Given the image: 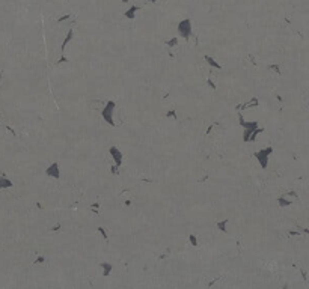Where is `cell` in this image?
<instances>
[{"label": "cell", "mask_w": 309, "mask_h": 289, "mask_svg": "<svg viewBox=\"0 0 309 289\" xmlns=\"http://www.w3.org/2000/svg\"><path fill=\"white\" fill-rule=\"evenodd\" d=\"M178 35L185 38V39L192 35V21L188 18H185V20L178 23Z\"/></svg>", "instance_id": "obj_2"}, {"label": "cell", "mask_w": 309, "mask_h": 289, "mask_svg": "<svg viewBox=\"0 0 309 289\" xmlns=\"http://www.w3.org/2000/svg\"><path fill=\"white\" fill-rule=\"evenodd\" d=\"M136 11H139V6H136V5H134V6H131V8H130V9H128V11H125V17H127V18H134V15H136Z\"/></svg>", "instance_id": "obj_7"}, {"label": "cell", "mask_w": 309, "mask_h": 289, "mask_svg": "<svg viewBox=\"0 0 309 289\" xmlns=\"http://www.w3.org/2000/svg\"><path fill=\"white\" fill-rule=\"evenodd\" d=\"M45 175L53 178V179H59L60 178V170H59V164L57 163H53L50 164L48 169H45Z\"/></svg>", "instance_id": "obj_4"}, {"label": "cell", "mask_w": 309, "mask_h": 289, "mask_svg": "<svg viewBox=\"0 0 309 289\" xmlns=\"http://www.w3.org/2000/svg\"><path fill=\"white\" fill-rule=\"evenodd\" d=\"M208 84H210V87H216V84L211 82V80H208Z\"/></svg>", "instance_id": "obj_17"}, {"label": "cell", "mask_w": 309, "mask_h": 289, "mask_svg": "<svg viewBox=\"0 0 309 289\" xmlns=\"http://www.w3.org/2000/svg\"><path fill=\"white\" fill-rule=\"evenodd\" d=\"M109 152H110V155H112V158H113V161H115V166H121V163H122V152L116 148V146H112L110 149H109Z\"/></svg>", "instance_id": "obj_5"}, {"label": "cell", "mask_w": 309, "mask_h": 289, "mask_svg": "<svg viewBox=\"0 0 309 289\" xmlns=\"http://www.w3.org/2000/svg\"><path fill=\"white\" fill-rule=\"evenodd\" d=\"M226 224H228V220H222V221H219V223H217V227H219V230L225 232V230H226Z\"/></svg>", "instance_id": "obj_11"}, {"label": "cell", "mask_w": 309, "mask_h": 289, "mask_svg": "<svg viewBox=\"0 0 309 289\" xmlns=\"http://www.w3.org/2000/svg\"><path fill=\"white\" fill-rule=\"evenodd\" d=\"M101 268H103V274L107 277L109 274H110V271H112V264H109V262H104V264H101Z\"/></svg>", "instance_id": "obj_9"}, {"label": "cell", "mask_w": 309, "mask_h": 289, "mask_svg": "<svg viewBox=\"0 0 309 289\" xmlns=\"http://www.w3.org/2000/svg\"><path fill=\"white\" fill-rule=\"evenodd\" d=\"M271 152H273V148H271V146L264 148V149H261V151L255 152V157H256L258 163L261 164V167H263V169H267V166H268V155H270Z\"/></svg>", "instance_id": "obj_1"}, {"label": "cell", "mask_w": 309, "mask_h": 289, "mask_svg": "<svg viewBox=\"0 0 309 289\" xmlns=\"http://www.w3.org/2000/svg\"><path fill=\"white\" fill-rule=\"evenodd\" d=\"M177 44H178V36L172 38V39H169V41H166V45H168V47H175Z\"/></svg>", "instance_id": "obj_12"}, {"label": "cell", "mask_w": 309, "mask_h": 289, "mask_svg": "<svg viewBox=\"0 0 309 289\" xmlns=\"http://www.w3.org/2000/svg\"><path fill=\"white\" fill-rule=\"evenodd\" d=\"M71 39H73V32L70 30V33L66 35V38H65V41L62 42V48H60V50H62V53H65V47H66V44H68V42L71 41Z\"/></svg>", "instance_id": "obj_10"}, {"label": "cell", "mask_w": 309, "mask_h": 289, "mask_svg": "<svg viewBox=\"0 0 309 289\" xmlns=\"http://www.w3.org/2000/svg\"><path fill=\"white\" fill-rule=\"evenodd\" d=\"M166 116H168V118H174V119H177V115H175V112H174V110L168 112V113H166Z\"/></svg>", "instance_id": "obj_14"}, {"label": "cell", "mask_w": 309, "mask_h": 289, "mask_svg": "<svg viewBox=\"0 0 309 289\" xmlns=\"http://www.w3.org/2000/svg\"><path fill=\"white\" fill-rule=\"evenodd\" d=\"M98 230H100V232H101V235H103V238H104V240H106V241H107V234H106V230H104V229H103V227H98Z\"/></svg>", "instance_id": "obj_15"}, {"label": "cell", "mask_w": 309, "mask_h": 289, "mask_svg": "<svg viewBox=\"0 0 309 289\" xmlns=\"http://www.w3.org/2000/svg\"><path fill=\"white\" fill-rule=\"evenodd\" d=\"M68 18H70V14H68V15H63V17H60V18H59L57 21H59V23H62V21H65V20H68Z\"/></svg>", "instance_id": "obj_16"}, {"label": "cell", "mask_w": 309, "mask_h": 289, "mask_svg": "<svg viewBox=\"0 0 309 289\" xmlns=\"http://www.w3.org/2000/svg\"><path fill=\"white\" fill-rule=\"evenodd\" d=\"M122 2H128V0H122Z\"/></svg>", "instance_id": "obj_18"}, {"label": "cell", "mask_w": 309, "mask_h": 289, "mask_svg": "<svg viewBox=\"0 0 309 289\" xmlns=\"http://www.w3.org/2000/svg\"><path fill=\"white\" fill-rule=\"evenodd\" d=\"M113 112H115V102L113 101H109L107 104H106V107L103 109V118L106 119V122L110 125H115V122H113Z\"/></svg>", "instance_id": "obj_3"}, {"label": "cell", "mask_w": 309, "mask_h": 289, "mask_svg": "<svg viewBox=\"0 0 309 289\" xmlns=\"http://www.w3.org/2000/svg\"><path fill=\"white\" fill-rule=\"evenodd\" d=\"M205 60L208 62V65H210V66H214L216 69H222V65H219V63H217V62H216L213 57H210L208 54H205Z\"/></svg>", "instance_id": "obj_6"}, {"label": "cell", "mask_w": 309, "mask_h": 289, "mask_svg": "<svg viewBox=\"0 0 309 289\" xmlns=\"http://www.w3.org/2000/svg\"><path fill=\"white\" fill-rule=\"evenodd\" d=\"M277 203H279L280 207H288V205H291V200L287 199V194H282V196L277 199Z\"/></svg>", "instance_id": "obj_8"}, {"label": "cell", "mask_w": 309, "mask_h": 289, "mask_svg": "<svg viewBox=\"0 0 309 289\" xmlns=\"http://www.w3.org/2000/svg\"><path fill=\"white\" fill-rule=\"evenodd\" d=\"M188 241L192 243V246H198V241H196V237H195V235H190V237H188Z\"/></svg>", "instance_id": "obj_13"}]
</instances>
